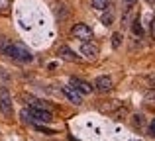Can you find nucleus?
<instances>
[{"label":"nucleus","instance_id":"obj_15","mask_svg":"<svg viewBox=\"0 0 155 141\" xmlns=\"http://www.w3.org/2000/svg\"><path fill=\"white\" fill-rule=\"evenodd\" d=\"M134 118H136V120H134V122H136V126H143V122H145L143 116H134Z\"/></svg>","mask_w":155,"mask_h":141},{"label":"nucleus","instance_id":"obj_2","mask_svg":"<svg viewBox=\"0 0 155 141\" xmlns=\"http://www.w3.org/2000/svg\"><path fill=\"white\" fill-rule=\"evenodd\" d=\"M22 116L24 118H31L34 122H41V123H49L53 120L49 110H39V108H26L22 112Z\"/></svg>","mask_w":155,"mask_h":141},{"label":"nucleus","instance_id":"obj_18","mask_svg":"<svg viewBox=\"0 0 155 141\" xmlns=\"http://www.w3.org/2000/svg\"><path fill=\"white\" fill-rule=\"evenodd\" d=\"M35 127H38L39 131H43V133H47V135H51V133H53V130H47V127H41V126H35Z\"/></svg>","mask_w":155,"mask_h":141},{"label":"nucleus","instance_id":"obj_4","mask_svg":"<svg viewBox=\"0 0 155 141\" xmlns=\"http://www.w3.org/2000/svg\"><path fill=\"white\" fill-rule=\"evenodd\" d=\"M12 96L6 88H0V114H4L6 118L12 116Z\"/></svg>","mask_w":155,"mask_h":141},{"label":"nucleus","instance_id":"obj_21","mask_svg":"<svg viewBox=\"0 0 155 141\" xmlns=\"http://www.w3.org/2000/svg\"><path fill=\"white\" fill-rule=\"evenodd\" d=\"M137 0H126V4H128V6H132V4H136Z\"/></svg>","mask_w":155,"mask_h":141},{"label":"nucleus","instance_id":"obj_20","mask_svg":"<svg viewBox=\"0 0 155 141\" xmlns=\"http://www.w3.org/2000/svg\"><path fill=\"white\" fill-rule=\"evenodd\" d=\"M151 35L155 37V18H153V24H151Z\"/></svg>","mask_w":155,"mask_h":141},{"label":"nucleus","instance_id":"obj_8","mask_svg":"<svg viewBox=\"0 0 155 141\" xmlns=\"http://www.w3.org/2000/svg\"><path fill=\"white\" fill-rule=\"evenodd\" d=\"M61 92H63V96H67V98H69V102L77 104V106H81V104H83L81 92H77L73 86H63V88H61Z\"/></svg>","mask_w":155,"mask_h":141},{"label":"nucleus","instance_id":"obj_17","mask_svg":"<svg viewBox=\"0 0 155 141\" xmlns=\"http://www.w3.org/2000/svg\"><path fill=\"white\" fill-rule=\"evenodd\" d=\"M10 6V0H0V10H6Z\"/></svg>","mask_w":155,"mask_h":141},{"label":"nucleus","instance_id":"obj_19","mask_svg":"<svg viewBox=\"0 0 155 141\" xmlns=\"http://www.w3.org/2000/svg\"><path fill=\"white\" fill-rule=\"evenodd\" d=\"M149 133H151V135H155V120L151 122V126H149Z\"/></svg>","mask_w":155,"mask_h":141},{"label":"nucleus","instance_id":"obj_1","mask_svg":"<svg viewBox=\"0 0 155 141\" xmlns=\"http://www.w3.org/2000/svg\"><path fill=\"white\" fill-rule=\"evenodd\" d=\"M0 53L16 59V61H22V63L34 61V53L28 47H24L22 43H12L6 37H0Z\"/></svg>","mask_w":155,"mask_h":141},{"label":"nucleus","instance_id":"obj_9","mask_svg":"<svg viewBox=\"0 0 155 141\" xmlns=\"http://www.w3.org/2000/svg\"><path fill=\"white\" fill-rule=\"evenodd\" d=\"M71 86L81 94H91L92 92V84H88L87 80H81V79H71Z\"/></svg>","mask_w":155,"mask_h":141},{"label":"nucleus","instance_id":"obj_13","mask_svg":"<svg viewBox=\"0 0 155 141\" xmlns=\"http://www.w3.org/2000/svg\"><path fill=\"white\" fill-rule=\"evenodd\" d=\"M120 43H122V34H114L112 35V45L114 47H120Z\"/></svg>","mask_w":155,"mask_h":141},{"label":"nucleus","instance_id":"obj_11","mask_svg":"<svg viewBox=\"0 0 155 141\" xmlns=\"http://www.w3.org/2000/svg\"><path fill=\"white\" fill-rule=\"evenodd\" d=\"M91 6L94 8V10H104V8L108 6V0H91Z\"/></svg>","mask_w":155,"mask_h":141},{"label":"nucleus","instance_id":"obj_23","mask_svg":"<svg viewBox=\"0 0 155 141\" xmlns=\"http://www.w3.org/2000/svg\"><path fill=\"white\" fill-rule=\"evenodd\" d=\"M147 2H149V4H153V2H155V0H147Z\"/></svg>","mask_w":155,"mask_h":141},{"label":"nucleus","instance_id":"obj_6","mask_svg":"<svg viewBox=\"0 0 155 141\" xmlns=\"http://www.w3.org/2000/svg\"><path fill=\"white\" fill-rule=\"evenodd\" d=\"M57 55H59L63 61H69V63H79V59H81L79 55H77L73 49H69L67 45H61L59 49H57Z\"/></svg>","mask_w":155,"mask_h":141},{"label":"nucleus","instance_id":"obj_22","mask_svg":"<svg viewBox=\"0 0 155 141\" xmlns=\"http://www.w3.org/2000/svg\"><path fill=\"white\" fill-rule=\"evenodd\" d=\"M149 80H151V82L155 84V75H151V76H149Z\"/></svg>","mask_w":155,"mask_h":141},{"label":"nucleus","instance_id":"obj_16","mask_svg":"<svg viewBox=\"0 0 155 141\" xmlns=\"http://www.w3.org/2000/svg\"><path fill=\"white\" fill-rule=\"evenodd\" d=\"M132 27H134V34H136V35H141V34H143V30H141V27L137 26V24H134Z\"/></svg>","mask_w":155,"mask_h":141},{"label":"nucleus","instance_id":"obj_5","mask_svg":"<svg viewBox=\"0 0 155 141\" xmlns=\"http://www.w3.org/2000/svg\"><path fill=\"white\" fill-rule=\"evenodd\" d=\"M81 53L87 55L88 59H96L98 57V45H96L94 41H81Z\"/></svg>","mask_w":155,"mask_h":141},{"label":"nucleus","instance_id":"obj_12","mask_svg":"<svg viewBox=\"0 0 155 141\" xmlns=\"http://www.w3.org/2000/svg\"><path fill=\"white\" fill-rule=\"evenodd\" d=\"M143 98H145V102H147V104H155V90H147L143 94Z\"/></svg>","mask_w":155,"mask_h":141},{"label":"nucleus","instance_id":"obj_14","mask_svg":"<svg viewBox=\"0 0 155 141\" xmlns=\"http://www.w3.org/2000/svg\"><path fill=\"white\" fill-rule=\"evenodd\" d=\"M112 20H114L112 14H104V16H102V22L106 24V26H110V24H112Z\"/></svg>","mask_w":155,"mask_h":141},{"label":"nucleus","instance_id":"obj_7","mask_svg":"<svg viewBox=\"0 0 155 141\" xmlns=\"http://www.w3.org/2000/svg\"><path fill=\"white\" fill-rule=\"evenodd\" d=\"M112 86H114V82H112V79L110 76H98V79L94 80V88L98 92H110L112 90Z\"/></svg>","mask_w":155,"mask_h":141},{"label":"nucleus","instance_id":"obj_10","mask_svg":"<svg viewBox=\"0 0 155 141\" xmlns=\"http://www.w3.org/2000/svg\"><path fill=\"white\" fill-rule=\"evenodd\" d=\"M55 14L57 18H67L69 16V10H67V4H55Z\"/></svg>","mask_w":155,"mask_h":141},{"label":"nucleus","instance_id":"obj_3","mask_svg":"<svg viewBox=\"0 0 155 141\" xmlns=\"http://www.w3.org/2000/svg\"><path fill=\"white\" fill-rule=\"evenodd\" d=\"M71 35L77 37V39H81V41H91L94 31H92L87 24H75V26L71 27Z\"/></svg>","mask_w":155,"mask_h":141}]
</instances>
